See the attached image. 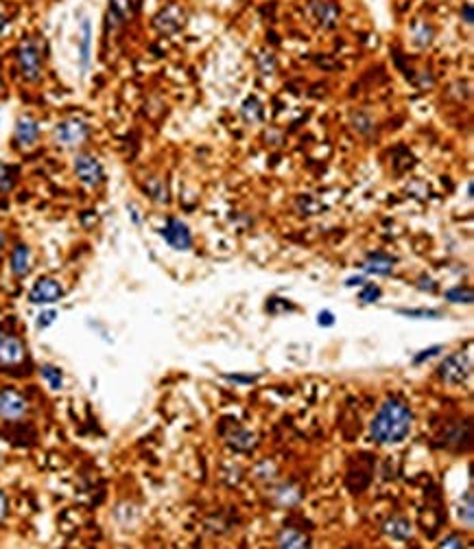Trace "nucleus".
I'll list each match as a JSON object with an SVG mask.
<instances>
[{"label":"nucleus","instance_id":"473e14b6","mask_svg":"<svg viewBox=\"0 0 474 549\" xmlns=\"http://www.w3.org/2000/svg\"><path fill=\"white\" fill-rule=\"evenodd\" d=\"M439 547H464V541H462V537H457V534H453V537H446L441 543H439Z\"/></svg>","mask_w":474,"mask_h":549},{"label":"nucleus","instance_id":"1a4fd4ad","mask_svg":"<svg viewBox=\"0 0 474 549\" xmlns=\"http://www.w3.org/2000/svg\"><path fill=\"white\" fill-rule=\"evenodd\" d=\"M26 359L24 344L9 333H0V368H13L20 366Z\"/></svg>","mask_w":474,"mask_h":549},{"label":"nucleus","instance_id":"4be33fe9","mask_svg":"<svg viewBox=\"0 0 474 549\" xmlns=\"http://www.w3.org/2000/svg\"><path fill=\"white\" fill-rule=\"evenodd\" d=\"M39 375L51 386V390L57 392V390L64 388V375H62L60 368H55V366H42L39 368Z\"/></svg>","mask_w":474,"mask_h":549},{"label":"nucleus","instance_id":"ddd939ff","mask_svg":"<svg viewBox=\"0 0 474 549\" xmlns=\"http://www.w3.org/2000/svg\"><path fill=\"white\" fill-rule=\"evenodd\" d=\"M39 138V125L31 116H20L16 120V141L20 147H33Z\"/></svg>","mask_w":474,"mask_h":549},{"label":"nucleus","instance_id":"a211bd4d","mask_svg":"<svg viewBox=\"0 0 474 549\" xmlns=\"http://www.w3.org/2000/svg\"><path fill=\"white\" fill-rule=\"evenodd\" d=\"M226 440L234 451H252L258 444V435L247 429H234L228 433Z\"/></svg>","mask_w":474,"mask_h":549},{"label":"nucleus","instance_id":"9b49d317","mask_svg":"<svg viewBox=\"0 0 474 549\" xmlns=\"http://www.w3.org/2000/svg\"><path fill=\"white\" fill-rule=\"evenodd\" d=\"M26 399L16 390H3L0 392V416L7 420H16L26 414Z\"/></svg>","mask_w":474,"mask_h":549},{"label":"nucleus","instance_id":"ea45409f","mask_svg":"<svg viewBox=\"0 0 474 549\" xmlns=\"http://www.w3.org/2000/svg\"><path fill=\"white\" fill-rule=\"evenodd\" d=\"M3 245H5V235L0 232V250H3Z\"/></svg>","mask_w":474,"mask_h":549},{"label":"nucleus","instance_id":"f257e3e1","mask_svg":"<svg viewBox=\"0 0 474 549\" xmlns=\"http://www.w3.org/2000/svg\"><path fill=\"white\" fill-rule=\"evenodd\" d=\"M413 424V411L402 401L389 399L376 411V416L370 424V438L376 444H400L407 440Z\"/></svg>","mask_w":474,"mask_h":549},{"label":"nucleus","instance_id":"f3484780","mask_svg":"<svg viewBox=\"0 0 474 549\" xmlns=\"http://www.w3.org/2000/svg\"><path fill=\"white\" fill-rule=\"evenodd\" d=\"M134 13H136V0H109L107 18L114 24L127 22Z\"/></svg>","mask_w":474,"mask_h":549},{"label":"nucleus","instance_id":"f8f14e48","mask_svg":"<svg viewBox=\"0 0 474 549\" xmlns=\"http://www.w3.org/2000/svg\"><path fill=\"white\" fill-rule=\"evenodd\" d=\"M92 60V22L90 18H83L79 24V64L81 73H88Z\"/></svg>","mask_w":474,"mask_h":549},{"label":"nucleus","instance_id":"aec40b11","mask_svg":"<svg viewBox=\"0 0 474 549\" xmlns=\"http://www.w3.org/2000/svg\"><path fill=\"white\" fill-rule=\"evenodd\" d=\"M241 116L245 123L254 125V123H262L264 120V107L260 103L258 97H247L241 105Z\"/></svg>","mask_w":474,"mask_h":549},{"label":"nucleus","instance_id":"7ed1b4c3","mask_svg":"<svg viewBox=\"0 0 474 549\" xmlns=\"http://www.w3.org/2000/svg\"><path fill=\"white\" fill-rule=\"evenodd\" d=\"M472 375V357L468 352H453L439 366V379L448 386H459Z\"/></svg>","mask_w":474,"mask_h":549},{"label":"nucleus","instance_id":"6e6552de","mask_svg":"<svg viewBox=\"0 0 474 549\" xmlns=\"http://www.w3.org/2000/svg\"><path fill=\"white\" fill-rule=\"evenodd\" d=\"M311 16L322 29H334L341 20V7L337 0H311Z\"/></svg>","mask_w":474,"mask_h":549},{"label":"nucleus","instance_id":"393cba45","mask_svg":"<svg viewBox=\"0 0 474 549\" xmlns=\"http://www.w3.org/2000/svg\"><path fill=\"white\" fill-rule=\"evenodd\" d=\"M13 186H16V169L0 162V193H9Z\"/></svg>","mask_w":474,"mask_h":549},{"label":"nucleus","instance_id":"e433bc0d","mask_svg":"<svg viewBox=\"0 0 474 549\" xmlns=\"http://www.w3.org/2000/svg\"><path fill=\"white\" fill-rule=\"evenodd\" d=\"M356 285H365V278L363 276H352L345 280V287H356Z\"/></svg>","mask_w":474,"mask_h":549},{"label":"nucleus","instance_id":"4c0bfd02","mask_svg":"<svg viewBox=\"0 0 474 549\" xmlns=\"http://www.w3.org/2000/svg\"><path fill=\"white\" fill-rule=\"evenodd\" d=\"M129 217L134 219V224H136V226H140V217H138L136 208H129Z\"/></svg>","mask_w":474,"mask_h":549},{"label":"nucleus","instance_id":"9d476101","mask_svg":"<svg viewBox=\"0 0 474 549\" xmlns=\"http://www.w3.org/2000/svg\"><path fill=\"white\" fill-rule=\"evenodd\" d=\"M64 298V287L53 278H39L29 291L31 305H53Z\"/></svg>","mask_w":474,"mask_h":549},{"label":"nucleus","instance_id":"4468645a","mask_svg":"<svg viewBox=\"0 0 474 549\" xmlns=\"http://www.w3.org/2000/svg\"><path fill=\"white\" fill-rule=\"evenodd\" d=\"M394 265H396L394 256H389L385 252H374L365 260V271L376 273V276H389V273L394 271Z\"/></svg>","mask_w":474,"mask_h":549},{"label":"nucleus","instance_id":"a19ab883","mask_svg":"<svg viewBox=\"0 0 474 549\" xmlns=\"http://www.w3.org/2000/svg\"><path fill=\"white\" fill-rule=\"evenodd\" d=\"M0 88H3V77H0Z\"/></svg>","mask_w":474,"mask_h":549},{"label":"nucleus","instance_id":"f03ea898","mask_svg":"<svg viewBox=\"0 0 474 549\" xmlns=\"http://www.w3.org/2000/svg\"><path fill=\"white\" fill-rule=\"evenodd\" d=\"M16 57H18V68H20V75L35 84V81L42 79V68H44V60H42V44L37 42L35 37H24L18 51H16Z\"/></svg>","mask_w":474,"mask_h":549},{"label":"nucleus","instance_id":"b1692460","mask_svg":"<svg viewBox=\"0 0 474 549\" xmlns=\"http://www.w3.org/2000/svg\"><path fill=\"white\" fill-rule=\"evenodd\" d=\"M147 195H149L153 201H158V204H166V201H169V190H166L164 182L156 180V177L147 182Z\"/></svg>","mask_w":474,"mask_h":549},{"label":"nucleus","instance_id":"dca6fc26","mask_svg":"<svg viewBox=\"0 0 474 549\" xmlns=\"http://www.w3.org/2000/svg\"><path fill=\"white\" fill-rule=\"evenodd\" d=\"M383 530H385V534H387L389 539H396V541H409L413 537L411 521L404 519V516H392L383 525Z\"/></svg>","mask_w":474,"mask_h":549},{"label":"nucleus","instance_id":"39448f33","mask_svg":"<svg viewBox=\"0 0 474 549\" xmlns=\"http://www.w3.org/2000/svg\"><path fill=\"white\" fill-rule=\"evenodd\" d=\"M75 167V175L81 184H86L88 188H96L101 186L103 180H105V171L101 167V162L96 160L94 156L90 154H79L73 162Z\"/></svg>","mask_w":474,"mask_h":549},{"label":"nucleus","instance_id":"20e7f679","mask_svg":"<svg viewBox=\"0 0 474 549\" xmlns=\"http://www.w3.org/2000/svg\"><path fill=\"white\" fill-rule=\"evenodd\" d=\"M90 136V127L83 123L81 118H68L57 123V127L53 129V138L62 147H79L81 143H86Z\"/></svg>","mask_w":474,"mask_h":549},{"label":"nucleus","instance_id":"bb28decb","mask_svg":"<svg viewBox=\"0 0 474 549\" xmlns=\"http://www.w3.org/2000/svg\"><path fill=\"white\" fill-rule=\"evenodd\" d=\"M383 296L381 291V287L379 285H374V282H365L363 285V291L358 294V300L363 302V305H374V302H379Z\"/></svg>","mask_w":474,"mask_h":549},{"label":"nucleus","instance_id":"2f4dec72","mask_svg":"<svg viewBox=\"0 0 474 549\" xmlns=\"http://www.w3.org/2000/svg\"><path fill=\"white\" fill-rule=\"evenodd\" d=\"M317 324L319 326H326V328H330V326H334V315H332V311H319V315H317Z\"/></svg>","mask_w":474,"mask_h":549},{"label":"nucleus","instance_id":"5701e85b","mask_svg":"<svg viewBox=\"0 0 474 549\" xmlns=\"http://www.w3.org/2000/svg\"><path fill=\"white\" fill-rule=\"evenodd\" d=\"M459 519H462V523L472 530L474 528V501H472V490L466 492V499H462L459 503Z\"/></svg>","mask_w":474,"mask_h":549},{"label":"nucleus","instance_id":"6ab92c4d","mask_svg":"<svg viewBox=\"0 0 474 549\" xmlns=\"http://www.w3.org/2000/svg\"><path fill=\"white\" fill-rule=\"evenodd\" d=\"M311 541L306 534L298 532V530H293V528H286L282 530L280 534H277V547H282V549H304V547H309Z\"/></svg>","mask_w":474,"mask_h":549},{"label":"nucleus","instance_id":"c85d7f7f","mask_svg":"<svg viewBox=\"0 0 474 549\" xmlns=\"http://www.w3.org/2000/svg\"><path fill=\"white\" fill-rule=\"evenodd\" d=\"M352 123H354V127L358 134H370L374 129V120L365 114V112H358L352 116Z\"/></svg>","mask_w":474,"mask_h":549},{"label":"nucleus","instance_id":"c9c22d12","mask_svg":"<svg viewBox=\"0 0 474 549\" xmlns=\"http://www.w3.org/2000/svg\"><path fill=\"white\" fill-rule=\"evenodd\" d=\"M5 512H7V497H5V492L0 490V521L5 519Z\"/></svg>","mask_w":474,"mask_h":549},{"label":"nucleus","instance_id":"f704fd0d","mask_svg":"<svg viewBox=\"0 0 474 549\" xmlns=\"http://www.w3.org/2000/svg\"><path fill=\"white\" fill-rule=\"evenodd\" d=\"M462 18L466 20V24H472V3H466L462 7Z\"/></svg>","mask_w":474,"mask_h":549},{"label":"nucleus","instance_id":"72a5a7b5","mask_svg":"<svg viewBox=\"0 0 474 549\" xmlns=\"http://www.w3.org/2000/svg\"><path fill=\"white\" fill-rule=\"evenodd\" d=\"M226 379H230V381H236V383H254V379L256 377H252V375H226Z\"/></svg>","mask_w":474,"mask_h":549},{"label":"nucleus","instance_id":"cd10ccee","mask_svg":"<svg viewBox=\"0 0 474 549\" xmlns=\"http://www.w3.org/2000/svg\"><path fill=\"white\" fill-rule=\"evenodd\" d=\"M446 300L455 302V305H470V302H472V291L457 287V289H448V291H446Z\"/></svg>","mask_w":474,"mask_h":549},{"label":"nucleus","instance_id":"0eeeda50","mask_svg":"<svg viewBox=\"0 0 474 549\" xmlns=\"http://www.w3.org/2000/svg\"><path fill=\"white\" fill-rule=\"evenodd\" d=\"M186 24V9L182 5H166L156 18H153V26L164 33V35H173L177 31H182Z\"/></svg>","mask_w":474,"mask_h":549},{"label":"nucleus","instance_id":"58836bf2","mask_svg":"<svg viewBox=\"0 0 474 549\" xmlns=\"http://www.w3.org/2000/svg\"><path fill=\"white\" fill-rule=\"evenodd\" d=\"M5 26H7V18H5V13H3V11H0V33H3V29H5Z\"/></svg>","mask_w":474,"mask_h":549},{"label":"nucleus","instance_id":"423d86ee","mask_svg":"<svg viewBox=\"0 0 474 549\" xmlns=\"http://www.w3.org/2000/svg\"><path fill=\"white\" fill-rule=\"evenodd\" d=\"M160 235L177 252H188L192 248V232L182 219H177V217L166 219V226L160 228Z\"/></svg>","mask_w":474,"mask_h":549},{"label":"nucleus","instance_id":"2eb2a0df","mask_svg":"<svg viewBox=\"0 0 474 549\" xmlns=\"http://www.w3.org/2000/svg\"><path fill=\"white\" fill-rule=\"evenodd\" d=\"M11 271H13V276H26V273L31 271V250L26 248L24 243H18L16 248H13L11 252Z\"/></svg>","mask_w":474,"mask_h":549},{"label":"nucleus","instance_id":"a878e982","mask_svg":"<svg viewBox=\"0 0 474 549\" xmlns=\"http://www.w3.org/2000/svg\"><path fill=\"white\" fill-rule=\"evenodd\" d=\"M398 313L413 320H441V313L433 309H398Z\"/></svg>","mask_w":474,"mask_h":549},{"label":"nucleus","instance_id":"412c9836","mask_svg":"<svg viewBox=\"0 0 474 549\" xmlns=\"http://www.w3.org/2000/svg\"><path fill=\"white\" fill-rule=\"evenodd\" d=\"M433 39H435V29L430 24L426 22H417L413 24V29H411V42L417 46V48H426L433 44Z\"/></svg>","mask_w":474,"mask_h":549},{"label":"nucleus","instance_id":"c756f323","mask_svg":"<svg viewBox=\"0 0 474 549\" xmlns=\"http://www.w3.org/2000/svg\"><path fill=\"white\" fill-rule=\"evenodd\" d=\"M55 320H57V311H42L37 318V328H48Z\"/></svg>","mask_w":474,"mask_h":549},{"label":"nucleus","instance_id":"7c9ffc66","mask_svg":"<svg viewBox=\"0 0 474 549\" xmlns=\"http://www.w3.org/2000/svg\"><path fill=\"white\" fill-rule=\"evenodd\" d=\"M439 350H441V346H430V348H426L424 352H420V354H415V357H413V363H422L424 359H430V357H435V354H439Z\"/></svg>","mask_w":474,"mask_h":549}]
</instances>
